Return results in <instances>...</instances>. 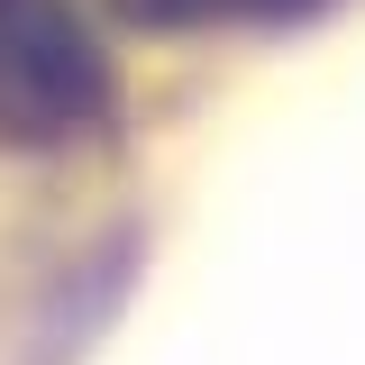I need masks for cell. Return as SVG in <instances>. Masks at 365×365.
Instances as JSON below:
<instances>
[{
    "label": "cell",
    "instance_id": "1",
    "mask_svg": "<svg viewBox=\"0 0 365 365\" xmlns=\"http://www.w3.org/2000/svg\"><path fill=\"white\" fill-rule=\"evenodd\" d=\"M110 119V55L64 0H0V146H73Z\"/></svg>",
    "mask_w": 365,
    "mask_h": 365
},
{
    "label": "cell",
    "instance_id": "2",
    "mask_svg": "<svg viewBox=\"0 0 365 365\" xmlns=\"http://www.w3.org/2000/svg\"><path fill=\"white\" fill-rule=\"evenodd\" d=\"M128 28H155V37H182V28H265V19H302L319 0H110Z\"/></svg>",
    "mask_w": 365,
    "mask_h": 365
}]
</instances>
